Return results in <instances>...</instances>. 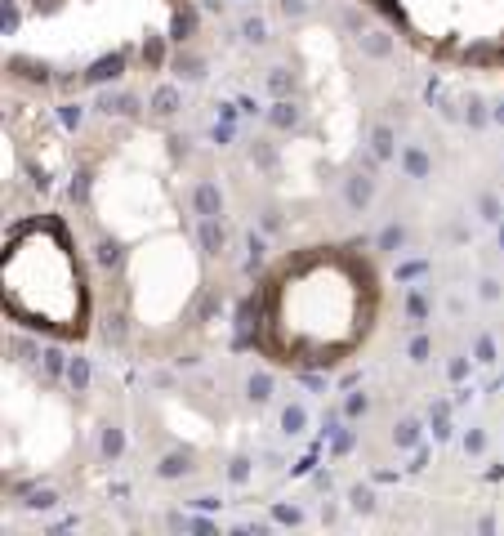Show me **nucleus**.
I'll return each instance as SVG.
<instances>
[{
  "label": "nucleus",
  "mask_w": 504,
  "mask_h": 536,
  "mask_svg": "<svg viewBox=\"0 0 504 536\" xmlns=\"http://www.w3.org/2000/svg\"><path fill=\"white\" fill-rule=\"evenodd\" d=\"M407 170H411V175H424V170H428V156H424V152H407Z\"/></svg>",
  "instance_id": "1"
},
{
  "label": "nucleus",
  "mask_w": 504,
  "mask_h": 536,
  "mask_svg": "<svg viewBox=\"0 0 504 536\" xmlns=\"http://www.w3.org/2000/svg\"><path fill=\"white\" fill-rule=\"evenodd\" d=\"M496 358V344H491V340H477V362H491Z\"/></svg>",
  "instance_id": "2"
}]
</instances>
